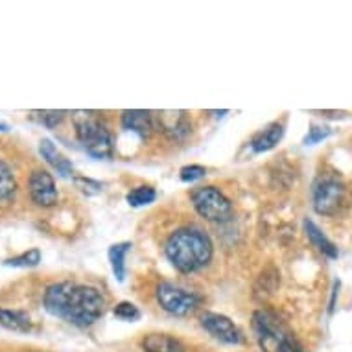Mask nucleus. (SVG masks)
Listing matches in <instances>:
<instances>
[{
  "mask_svg": "<svg viewBox=\"0 0 352 352\" xmlns=\"http://www.w3.org/2000/svg\"><path fill=\"white\" fill-rule=\"evenodd\" d=\"M43 305L50 316L80 329L94 324L105 312V297L98 288L70 280L48 286Z\"/></svg>",
  "mask_w": 352,
  "mask_h": 352,
  "instance_id": "1",
  "label": "nucleus"
},
{
  "mask_svg": "<svg viewBox=\"0 0 352 352\" xmlns=\"http://www.w3.org/2000/svg\"><path fill=\"white\" fill-rule=\"evenodd\" d=\"M166 256L181 273L199 272L212 258V242L199 227H183L166 242Z\"/></svg>",
  "mask_w": 352,
  "mask_h": 352,
  "instance_id": "2",
  "label": "nucleus"
},
{
  "mask_svg": "<svg viewBox=\"0 0 352 352\" xmlns=\"http://www.w3.org/2000/svg\"><path fill=\"white\" fill-rule=\"evenodd\" d=\"M74 127L76 137L89 155L94 159H111L113 157V151H115L113 135L96 113L93 111L74 113Z\"/></svg>",
  "mask_w": 352,
  "mask_h": 352,
  "instance_id": "3",
  "label": "nucleus"
},
{
  "mask_svg": "<svg viewBox=\"0 0 352 352\" xmlns=\"http://www.w3.org/2000/svg\"><path fill=\"white\" fill-rule=\"evenodd\" d=\"M253 329L262 352H294L299 346L288 327L270 310L254 312Z\"/></svg>",
  "mask_w": 352,
  "mask_h": 352,
  "instance_id": "4",
  "label": "nucleus"
},
{
  "mask_svg": "<svg viewBox=\"0 0 352 352\" xmlns=\"http://www.w3.org/2000/svg\"><path fill=\"white\" fill-rule=\"evenodd\" d=\"M192 205L201 218L208 221H226L231 218L232 205L229 197L216 186H199L192 192Z\"/></svg>",
  "mask_w": 352,
  "mask_h": 352,
  "instance_id": "5",
  "label": "nucleus"
},
{
  "mask_svg": "<svg viewBox=\"0 0 352 352\" xmlns=\"http://www.w3.org/2000/svg\"><path fill=\"white\" fill-rule=\"evenodd\" d=\"M157 300L162 306V310L179 318L192 314L199 305V297L194 292H188L186 288L166 280L157 286Z\"/></svg>",
  "mask_w": 352,
  "mask_h": 352,
  "instance_id": "6",
  "label": "nucleus"
},
{
  "mask_svg": "<svg viewBox=\"0 0 352 352\" xmlns=\"http://www.w3.org/2000/svg\"><path fill=\"white\" fill-rule=\"evenodd\" d=\"M345 185L336 177H323L314 188V208L323 216H332L345 205Z\"/></svg>",
  "mask_w": 352,
  "mask_h": 352,
  "instance_id": "7",
  "label": "nucleus"
},
{
  "mask_svg": "<svg viewBox=\"0 0 352 352\" xmlns=\"http://www.w3.org/2000/svg\"><path fill=\"white\" fill-rule=\"evenodd\" d=\"M28 192L32 201L41 208H50L59 201V192L52 173H48L43 168H37L30 173Z\"/></svg>",
  "mask_w": 352,
  "mask_h": 352,
  "instance_id": "8",
  "label": "nucleus"
},
{
  "mask_svg": "<svg viewBox=\"0 0 352 352\" xmlns=\"http://www.w3.org/2000/svg\"><path fill=\"white\" fill-rule=\"evenodd\" d=\"M201 327L212 338L221 341V343H227V345H238V343H242V332H240V329L227 316L205 312L201 316Z\"/></svg>",
  "mask_w": 352,
  "mask_h": 352,
  "instance_id": "9",
  "label": "nucleus"
},
{
  "mask_svg": "<svg viewBox=\"0 0 352 352\" xmlns=\"http://www.w3.org/2000/svg\"><path fill=\"white\" fill-rule=\"evenodd\" d=\"M122 127L126 131H131V133L139 135L140 139L146 140L150 139V135L153 133L155 129V116L150 111H124L122 113Z\"/></svg>",
  "mask_w": 352,
  "mask_h": 352,
  "instance_id": "10",
  "label": "nucleus"
},
{
  "mask_svg": "<svg viewBox=\"0 0 352 352\" xmlns=\"http://www.w3.org/2000/svg\"><path fill=\"white\" fill-rule=\"evenodd\" d=\"M155 122L161 124V129L172 139H183L192 131V124L186 113H162L157 116Z\"/></svg>",
  "mask_w": 352,
  "mask_h": 352,
  "instance_id": "11",
  "label": "nucleus"
},
{
  "mask_svg": "<svg viewBox=\"0 0 352 352\" xmlns=\"http://www.w3.org/2000/svg\"><path fill=\"white\" fill-rule=\"evenodd\" d=\"M39 153L43 155V159L54 168V170H58V173L61 177H69L74 172V166H72V162L67 159V157L61 153V151L56 148L50 139H41L39 142Z\"/></svg>",
  "mask_w": 352,
  "mask_h": 352,
  "instance_id": "12",
  "label": "nucleus"
},
{
  "mask_svg": "<svg viewBox=\"0 0 352 352\" xmlns=\"http://www.w3.org/2000/svg\"><path fill=\"white\" fill-rule=\"evenodd\" d=\"M0 327L12 330V332H32L34 323L28 312L24 310H12V308H0Z\"/></svg>",
  "mask_w": 352,
  "mask_h": 352,
  "instance_id": "13",
  "label": "nucleus"
},
{
  "mask_svg": "<svg viewBox=\"0 0 352 352\" xmlns=\"http://www.w3.org/2000/svg\"><path fill=\"white\" fill-rule=\"evenodd\" d=\"M283 135H284V124L275 122V124H272V126H267L266 129H262L260 133L254 135L253 140H251V148H253L256 153L273 150V148L280 142Z\"/></svg>",
  "mask_w": 352,
  "mask_h": 352,
  "instance_id": "14",
  "label": "nucleus"
},
{
  "mask_svg": "<svg viewBox=\"0 0 352 352\" xmlns=\"http://www.w3.org/2000/svg\"><path fill=\"white\" fill-rule=\"evenodd\" d=\"M17 194V179L12 166L0 159V205H8L15 199Z\"/></svg>",
  "mask_w": 352,
  "mask_h": 352,
  "instance_id": "15",
  "label": "nucleus"
},
{
  "mask_svg": "<svg viewBox=\"0 0 352 352\" xmlns=\"http://www.w3.org/2000/svg\"><path fill=\"white\" fill-rule=\"evenodd\" d=\"M131 243L129 242H122L115 243L109 248V262H111V270H113V275L118 283H124L126 278V256L127 253L131 251Z\"/></svg>",
  "mask_w": 352,
  "mask_h": 352,
  "instance_id": "16",
  "label": "nucleus"
},
{
  "mask_svg": "<svg viewBox=\"0 0 352 352\" xmlns=\"http://www.w3.org/2000/svg\"><path fill=\"white\" fill-rule=\"evenodd\" d=\"M305 231H306V236L310 238V242H312L314 245L321 251V253L327 254L329 258H338V248H336L334 243L330 242L329 238L324 236L323 231L314 223L312 219H306L305 221Z\"/></svg>",
  "mask_w": 352,
  "mask_h": 352,
  "instance_id": "17",
  "label": "nucleus"
},
{
  "mask_svg": "<svg viewBox=\"0 0 352 352\" xmlns=\"http://www.w3.org/2000/svg\"><path fill=\"white\" fill-rule=\"evenodd\" d=\"M144 352H181L179 341L168 334H148L142 340Z\"/></svg>",
  "mask_w": 352,
  "mask_h": 352,
  "instance_id": "18",
  "label": "nucleus"
},
{
  "mask_svg": "<svg viewBox=\"0 0 352 352\" xmlns=\"http://www.w3.org/2000/svg\"><path fill=\"white\" fill-rule=\"evenodd\" d=\"M41 258H43V254L37 248L28 249V251H24V253L17 254V256H12V258L4 260V266L8 267H35L39 266Z\"/></svg>",
  "mask_w": 352,
  "mask_h": 352,
  "instance_id": "19",
  "label": "nucleus"
},
{
  "mask_svg": "<svg viewBox=\"0 0 352 352\" xmlns=\"http://www.w3.org/2000/svg\"><path fill=\"white\" fill-rule=\"evenodd\" d=\"M157 197V192L153 186H148V185H142V186H137L133 190L127 194V203L131 205V207H144V205H150V203L155 201Z\"/></svg>",
  "mask_w": 352,
  "mask_h": 352,
  "instance_id": "20",
  "label": "nucleus"
},
{
  "mask_svg": "<svg viewBox=\"0 0 352 352\" xmlns=\"http://www.w3.org/2000/svg\"><path fill=\"white\" fill-rule=\"evenodd\" d=\"M34 118L48 129L59 126L65 118V111H34Z\"/></svg>",
  "mask_w": 352,
  "mask_h": 352,
  "instance_id": "21",
  "label": "nucleus"
},
{
  "mask_svg": "<svg viewBox=\"0 0 352 352\" xmlns=\"http://www.w3.org/2000/svg\"><path fill=\"white\" fill-rule=\"evenodd\" d=\"M115 316L122 321H137L140 318V312L139 308L133 305V302H118L115 306Z\"/></svg>",
  "mask_w": 352,
  "mask_h": 352,
  "instance_id": "22",
  "label": "nucleus"
},
{
  "mask_svg": "<svg viewBox=\"0 0 352 352\" xmlns=\"http://www.w3.org/2000/svg\"><path fill=\"white\" fill-rule=\"evenodd\" d=\"M74 185L78 186L83 194H87V196L100 194V192H102V186H104L100 181L89 179V177H74Z\"/></svg>",
  "mask_w": 352,
  "mask_h": 352,
  "instance_id": "23",
  "label": "nucleus"
},
{
  "mask_svg": "<svg viewBox=\"0 0 352 352\" xmlns=\"http://www.w3.org/2000/svg\"><path fill=\"white\" fill-rule=\"evenodd\" d=\"M181 181H185V183H194V181L201 179L207 175V170L199 164H190V166H183L181 168Z\"/></svg>",
  "mask_w": 352,
  "mask_h": 352,
  "instance_id": "24",
  "label": "nucleus"
},
{
  "mask_svg": "<svg viewBox=\"0 0 352 352\" xmlns=\"http://www.w3.org/2000/svg\"><path fill=\"white\" fill-rule=\"evenodd\" d=\"M330 135L329 127H312L310 133L305 137V144H318L321 140H324Z\"/></svg>",
  "mask_w": 352,
  "mask_h": 352,
  "instance_id": "25",
  "label": "nucleus"
},
{
  "mask_svg": "<svg viewBox=\"0 0 352 352\" xmlns=\"http://www.w3.org/2000/svg\"><path fill=\"white\" fill-rule=\"evenodd\" d=\"M10 131V124H6L4 120H0V133H6Z\"/></svg>",
  "mask_w": 352,
  "mask_h": 352,
  "instance_id": "26",
  "label": "nucleus"
}]
</instances>
